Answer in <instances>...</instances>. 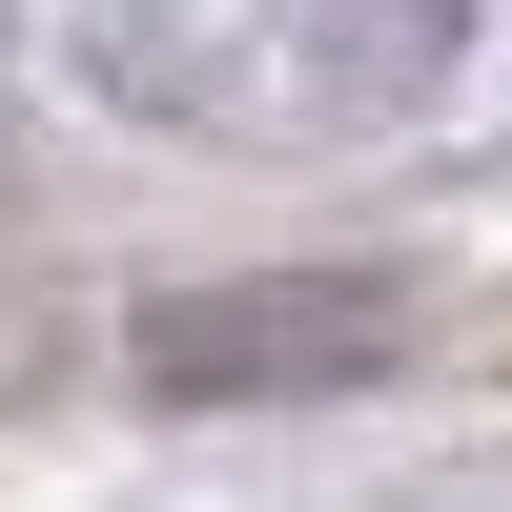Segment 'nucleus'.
Segmentation results:
<instances>
[{"instance_id": "nucleus-1", "label": "nucleus", "mask_w": 512, "mask_h": 512, "mask_svg": "<svg viewBox=\"0 0 512 512\" xmlns=\"http://www.w3.org/2000/svg\"><path fill=\"white\" fill-rule=\"evenodd\" d=\"M390 369V287H164L144 390H349Z\"/></svg>"}, {"instance_id": "nucleus-2", "label": "nucleus", "mask_w": 512, "mask_h": 512, "mask_svg": "<svg viewBox=\"0 0 512 512\" xmlns=\"http://www.w3.org/2000/svg\"><path fill=\"white\" fill-rule=\"evenodd\" d=\"M390 21H451V0H390Z\"/></svg>"}]
</instances>
